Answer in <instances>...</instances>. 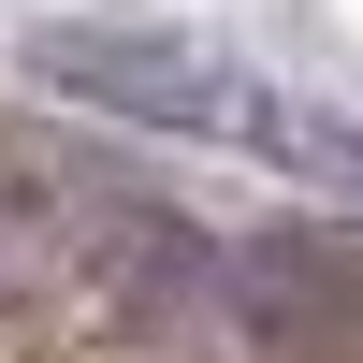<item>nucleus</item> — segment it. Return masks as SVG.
I'll use <instances>...</instances> for the list:
<instances>
[{
	"label": "nucleus",
	"instance_id": "1",
	"mask_svg": "<svg viewBox=\"0 0 363 363\" xmlns=\"http://www.w3.org/2000/svg\"><path fill=\"white\" fill-rule=\"evenodd\" d=\"M15 73L58 87V102H87V116H131V131H174V145H233V160L291 174V189H349L363 203V116L247 73V58L203 44V29H160V15H44V29H15Z\"/></svg>",
	"mask_w": 363,
	"mask_h": 363
}]
</instances>
